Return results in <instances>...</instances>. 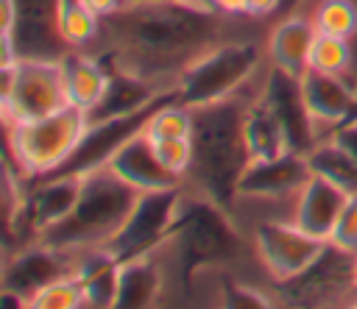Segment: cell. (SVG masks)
Instances as JSON below:
<instances>
[{
    "label": "cell",
    "mask_w": 357,
    "mask_h": 309,
    "mask_svg": "<svg viewBox=\"0 0 357 309\" xmlns=\"http://www.w3.org/2000/svg\"><path fill=\"white\" fill-rule=\"evenodd\" d=\"M351 64V47L349 39L332 36V33H315L312 50H310V67L324 70V72H346Z\"/></svg>",
    "instance_id": "cell-26"
},
{
    "label": "cell",
    "mask_w": 357,
    "mask_h": 309,
    "mask_svg": "<svg viewBox=\"0 0 357 309\" xmlns=\"http://www.w3.org/2000/svg\"><path fill=\"white\" fill-rule=\"evenodd\" d=\"M167 245L173 248L178 264L181 290L190 292L195 273L226 264L237 256L240 231L234 225V214L220 209L212 198H206L204 192L201 195L184 192L176 217V231Z\"/></svg>",
    "instance_id": "cell-4"
},
{
    "label": "cell",
    "mask_w": 357,
    "mask_h": 309,
    "mask_svg": "<svg viewBox=\"0 0 357 309\" xmlns=\"http://www.w3.org/2000/svg\"><path fill=\"white\" fill-rule=\"evenodd\" d=\"M218 14H248V0H195Z\"/></svg>",
    "instance_id": "cell-33"
},
{
    "label": "cell",
    "mask_w": 357,
    "mask_h": 309,
    "mask_svg": "<svg viewBox=\"0 0 357 309\" xmlns=\"http://www.w3.org/2000/svg\"><path fill=\"white\" fill-rule=\"evenodd\" d=\"M0 100L6 125L53 114L67 106L61 61L50 58H20L0 67Z\"/></svg>",
    "instance_id": "cell-8"
},
{
    "label": "cell",
    "mask_w": 357,
    "mask_h": 309,
    "mask_svg": "<svg viewBox=\"0 0 357 309\" xmlns=\"http://www.w3.org/2000/svg\"><path fill=\"white\" fill-rule=\"evenodd\" d=\"M81 3H84L92 14H98L100 19H103V17H109L112 11H117V8L123 6V0H81Z\"/></svg>",
    "instance_id": "cell-35"
},
{
    "label": "cell",
    "mask_w": 357,
    "mask_h": 309,
    "mask_svg": "<svg viewBox=\"0 0 357 309\" xmlns=\"http://www.w3.org/2000/svg\"><path fill=\"white\" fill-rule=\"evenodd\" d=\"M310 170L326 181H332L337 189H343L349 198L357 195V159L340 148L335 139L318 142L310 153H307Z\"/></svg>",
    "instance_id": "cell-24"
},
{
    "label": "cell",
    "mask_w": 357,
    "mask_h": 309,
    "mask_svg": "<svg viewBox=\"0 0 357 309\" xmlns=\"http://www.w3.org/2000/svg\"><path fill=\"white\" fill-rule=\"evenodd\" d=\"M335 245L346 248V251H354L357 253V195H351L335 223V231L329 237Z\"/></svg>",
    "instance_id": "cell-32"
},
{
    "label": "cell",
    "mask_w": 357,
    "mask_h": 309,
    "mask_svg": "<svg viewBox=\"0 0 357 309\" xmlns=\"http://www.w3.org/2000/svg\"><path fill=\"white\" fill-rule=\"evenodd\" d=\"M301 3H304V0H282V8H279V11H296Z\"/></svg>",
    "instance_id": "cell-38"
},
{
    "label": "cell",
    "mask_w": 357,
    "mask_h": 309,
    "mask_svg": "<svg viewBox=\"0 0 357 309\" xmlns=\"http://www.w3.org/2000/svg\"><path fill=\"white\" fill-rule=\"evenodd\" d=\"M312 170L304 153H284L268 161H251L240 178L237 192L245 198H284L298 195L301 187L310 181Z\"/></svg>",
    "instance_id": "cell-16"
},
{
    "label": "cell",
    "mask_w": 357,
    "mask_h": 309,
    "mask_svg": "<svg viewBox=\"0 0 357 309\" xmlns=\"http://www.w3.org/2000/svg\"><path fill=\"white\" fill-rule=\"evenodd\" d=\"M248 106L251 103H245L240 95H229L192 109V164L187 175L229 214H234V200L240 198L237 187L251 164L245 142Z\"/></svg>",
    "instance_id": "cell-2"
},
{
    "label": "cell",
    "mask_w": 357,
    "mask_h": 309,
    "mask_svg": "<svg viewBox=\"0 0 357 309\" xmlns=\"http://www.w3.org/2000/svg\"><path fill=\"white\" fill-rule=\"evenodd\" d=\"M220 17L195 0L120 6L100 19L98 56L142 78L176 84L201 53L215 47Z\"/></svg>",
    "instance_id": "cell-1"
},
{
    "label": "cell",
    "mask_w": 357,
    "mask_h": 309,
    "mask_svg": "<svg viewBox=\"0 0 357 309\" xmlns=\"http://www.w3.org/2000/svg\"><path fill=\"white\" fill-rule=\"evenodd\" d=\"M181 187L173 189H151L139 192L131 214L120 225V231L103 242L100 248L109 251L120 264L137 256H151L156 248L167 245L176 231V217L181 206Z\"/></svg>",
    "instance_id": "cell-10"
},
{
    "label": "cell",
    "mask_w": 357,
    "mask_h": 309,
    "mask_svg": "<svg viewBox=\"0 0 357 309\" xmlns=\"http://www.w3.org/2000/svg\"><path fill=\"white\" fill-rule=\"evenodd\" d=\"M259 97L273 109V114L284 125L290 150L307 156L318 145V134H315V117L310 114L304 92H301V78L284 72L282 67H273L268 72L265 92Z\"/></svg>",
    "instance_id": "cell-14"
},
{
    "label": "cell",
    "mask_w": 357,
    "mask_h": 309,
    "mask_svg": "<svg viewBox=\"0 0 357 309\" xmlns=\"http://www.w3.org/2000/svg\"><path fill=\"white\" fill-rule=\"evenodd\" d=\"M178 100V92L176 86L165 89L159 97H153L148 106L137 109V111H128V114H117V117H109V120H98V122H89L84 136L78 139V145L70 150V156L50 173L39 175V178H61V175H86L92 170H100L109 164V159L131 139L137 136L139 131H145V125L151 122V117L165 109L167 103H176ZM36 181V178H33Z\"/></svg>",
    "instance_id": "cell-9"
},
{
    "label": "cell",
    "mask_w": 357,
    "mask_h": 309,
    "mask_svg": "<svg viewBox=\"0 0 357 309\" xmlns=\"http://www.w3.org/2000/svg\"><path fill=\"white\" fill-rule=\"evenodd\" d=\"M254 242H257V253L262 264L271 270L276 281H287L298 276L304 267H310V262L326 245V239L307 234L296 223L290 225V223H273V220L257 225Z\"/></svg>",
    "instance_id": "cell-13"
},
{
    "label": "cell",
    "mask_w": 357,
    "mask_h": 309,
    "mask_svg": "<svg viewBox=\"0 0 357 309\" xmlns=\"http://www.w3.org/2000/svg\"><path fill=\"white\" fill-rule=\"evenodd\" d=\"M31 306L33 309H75V306H84V284L75 273L61 276V278L50 281L47 287H42L31 298Z\"/></svg>",
    "instance_id": "cell-28"
},
{
    "label": "cell",
    "mask_w": 357,
    "mask_h": 309,
    "mask_svg": "<svg viewBox=\"0 0 357 309\" xmlns=\"http://www.w3.org/2000/svg\"><path fill=\"white\" fill-rule=\"evenodd\" d=\"M332 139H335L340 148H346V150L357 159V122H351V125H346V128H337V131L332 134Z\"/></svg>",
    "instance_id": "cell-34"
},
{
    "label": "cell",
    "mask_w": 357,
    "mask_h": 309,
    "mask_svg": "<svg viewBox=\"0 0 357 309\" xmlns=\"http://www.w3.org/2000/svg\"><path fill=\"white\" fill-rule=\"evenodd\" d=\"M315 19H304V17H284L273 33H271V42H268V53H271V64L273 67H282L284 72L301 78L310 67V50H312V42H315Z\"/></svg>",
    "instance_id": "cell-21"
},
{
    "label": "cell",
    "mask_w": 357,
    "mask_h": 309,
    "mask_svg": "<svg viewBox=\"0 0 357 309\" xmlns=\"http://www.w3.org/2000/svg\"><path fill=\"white\" fill-rule=\"evenodd\" d=\"M162 267L151 256H137L120 264L114 309H148L162 295Z\"/></svg>",
    "instance_id": "cell-22"
},
{
    "label": "cell",
    "mask_w": 357,
    "mask_h": 309,
    "mask_svg": "<svg viewBox=\"0 0 357 309\" xmlns=\"http://www.w3.org/2000/svg\"><path fill=\"white\" fill-rule=\"evenodd\" d=\"M123 181H128L134 189L139 192H151V189H173L181 187V175L170 173L162 159L156 156V148L151 142V136L145 131H139L137 136H131L112 159L109 164Z\"/></svg>",
    "instance_id": "cell-17"
},
{
    "label": "cell",
    "mask_w": 357,
    "mask_h": 309,
    "mask_svg": "<svg viewBox=\"0 0 357 309\" xmlns=\"http://www.w3.org/2000/svg\"><path fill=\"white\" fill-rule=\"evenodd\" d=\"M259 64V47L254 42H220L201 53L176 81L178 103L187 109H198L229 95L254 75Z\"/></svg>",
    "instance_id": "cell-6"
},
{
    "label": "cell",
    "mask_w": 357,
    "mask_h": 309,
    "mask_svg": "<svg viewBox=\"0 0 357 309\" xmlns=\"http://www.w3.org/2000/svg\"><path fill=\"white\" fill-rule=\"evenodd\" d=\"M145 134L151 139H165V136H190L192 134V109L176 103H167L165 109H159L151 122L145 125Z\"/></svg>",
    "instance_id": "cell-29"
},
{
    "label": "cell",
    "mask_w": 357,
    "mask_h": 309,
    "mask_svg": "<svg viewBox=\"0 0 357 309\" xmlns=\"http://www.w3.org/2000/svg\"><path fill=\"white\" fill-rule=\"evenodd\" d=\"M156 148V156L162 159V164L176 173V175H187L190 164H192V139L190 136H165V139H151Z\"/></svg>",
    "instance_id": "cell-30"
},
{
    "label": "cell",
    "mask_w": 357,
    "mask_h": 309,
    "mask_svg": "<svg viewBox=\"0 0 357 309\" xmlns=\"http://www.w3.org/2000/svg\"><path fill=\"white\" fill-rule=\"evenodd\" d=\"M220 303L229 309H268V306H273V301L265 292L245 287V284L234 281L231 276H220Z\"/></svg>",
    "instance_id": "cell-31"
},
{
    "label": "cell",
    "mask_w": 357,
    "mask_h": 309,
    "mask_svg": "<svg viewBox=\"0 0 357 309\" xmlns=\"http://www.w3.org/2000/svg\"><path fill=\"white\" fill-rule=\"evenodd\" d=\"M75 253L78 251H59V248H50L45 242L25 245L14 253H6L0 284H3V290L28 298V306H31V298L42 287H47L50 281H56L61 276L75 273V264H78Z\"/></svg>",
    "instance_id": "cell-12"
},
{
    "label": "cell",
    "mask_w": 357,
    "mask_h": 309,
    "mask_svg": "<svg viewBox=\"0 0 357 309\" xmlns=\"http://www.w3.org/2000/svg\"><path fill=\"white\" fill-rule=\"evenodd\" d=\"M89 125V114L78 106H64L53 114L22 120L14 125H6V156L20 167V173L33 181L50 170H56L70 150L78 145Z\"/></svg>",
    "instance_id": "cell-5"
},
{
    "label": "cell",
    "mask_w": 357,
    "mask_h": 309,
    "mask_svg": "<svg viewBox=\"0 0 357 309\" xmlns=\"http://www.w3.org/2000/svg\"><path fill=\"white\" fill-rule=\"evenodd\" d=\"M139 3H184V0H123V6H139Z\"/></svg>",
    "instance_id": "cell-37"
},
{
    "label": "cell",
    "mask_w": 357,
    "mask_h": 309,
    "mask_svg": "<svg viewBox=\"0 0 357 309\" xmlns=\"http://www.w3.org/2000/svg\"><path fill=\"white\" fill-rule=\"evenodd\" d=\"M106 67H109V86L100 97V103L89 111V122H98V120H109V117H117V114H128V111H137L142 106H148L153 97H159L165 89L176 86V84H165V81H151V78H142L109 58H103Z\"/></svg>",
    "instance_id": "cell-18"
},
{
    "label": "cell",
    "mask_w": 357,
    "mask_h": 309,
    "mask_svg": "<svg viewBox=\"0 0 357 309\" xmlns=\"http://www.w3.org/2000/svg\"><path fill=\"white\" fill-rule=\"evenodd\" d=\"M3 64L20 58L61 61L73 47L59 25V0H3Z\"/></svg>",
    "instance_id": "cell-7"
},
{
    "label": "cell",
    "mask_w": 357,
    "mask_h": 309,
    "mask_svg": "<svg viewBox=\"0 0 357 309\" xmlns=\"http://www.w3.org/2000/svg\"><path fill=\"white\" fill-rule=\"evenodd\" d=\"M245 142H248L251 161H268V159H279V156L290 153V142H287L284 125L279 122V117L273 114V109L262 97L248 106Z\"/></svg>",
    "instance_id": "cell-23"
},
{
    "label": "cell",
    "mask_w": 357,
    "mask_h": 309,
    "mask_svg": "<svg viewBox=\"0 0 357 309\" xmlns=\"http://www.w3.org/2000/svg\"><path fill=\"white\" fill-rule=\"evenodd\" d=\"M282 8V0H248V14L254 17H268Z\"/></svg>",
    "instance_id": "cell-36"
},
{
    "label": "cell",
    "mask_w": 357,
    "mask_h": 309,
    "mask_svg": "<svg viewBox=\"0 0 357 309\" xmlns=\"http://www.w3.org/2000/svg\"><path fill=\"white\" fill-rule=\"evenodd\" d=\"M61 72H64V92L67 103L84 109L86 114L100 103L106 86H109V67L100 56L81 53V47H73L61 58Z\"/></svg>",
    "instance_id": "cell-20"
},
{
    "label": "cell",
    "mask_w": 357,
    "mask_h": 309,
    "mask_svg": "<svg viewBox=\"0 0 357 309\" xmlns=\"http://www.w3.org/2000/svg\"><path fill=\"white\" fill-rule=\"evenodd\" d=\"M301 92L315 122L329 125L332 134L357 122V92L340 78V72L307 67V72L301 75Z\"/></svg>",
    "instance_id": "cell-15"
},
{
    "label": "cell",
    "mask_w": 357,
    "mask_h": 309,
    "mask_svg": "<svg viewBox=\"0 0 357 309\" xmlns=\"http://www.w3.org/2000/svg\"><path fill=\"white\" fill-rule=\"evenodd\" d=\"M315 28L332 36H354L357 33V6L351 0H324L315 8Z\"/></svg>",
    "instance_id": "cell-27"
},
{
    "label": "cell",
    "mask_w": 357,
    "mask_h": 309,
    "mask_svg": "<svg viewBox=\"0 0 357 309\" xmlns=\"http://www.w3.org/2000/svg\"><path fill=\"white\" fill-rule=\"evenodd\" d=\"M59 25L70 47L95 45L100 36V17L92 14L81 0H59Z\"/></svg>",
    "instance_id": "cell-25"
},
{
    "label": "cell",
    "mask_w": 357,
    "mask_h": 309,
    "mask_svg": "<svg viewBox=\"0 0 357 309\" xmlns=\"http://www.w3.org/2000/svg\"><path fill=\"white\" fill-rule=\"evenodd\" d=\"M139 189L123 181L112 167H100L84 175L81 195L73 212L56 225L45 228L36 242H45L59 251H89L109 242L126 217L131 214Z\"/></svg>",
    "instance_id": "cell-3"
},
{
    "label": "cell",
    "mask_w": 357,
    "mask_h": 309,
    "mask_svg": "<svg viewBox=\"0 0 357 309\" xmlns=\"http://www.w3.org/2000/svg\"><path fill=\"white\" fill-rule=\"evenodd\" d=\"M357 290V253L326 239L324 251L298 276L279 281V292L296 306L337 303L340 295Z\"/></svg>",
    "instance_id": "cell-11"
},
{
    "label": "cell",
    "mask_w": 357,
    "mask_h": 309,
    "mask_svg": "<svg viewBox=\"0 0 357 309\" xmlns=\"http://www.w3.org/2000/svg\"><path fill=\"white\" fill-rule=\"evenodd\" d=\"M349 195L343 189H337L332 181L321 178V175H310V181L301 187L298 192V203H296V217L293 223L298 228H304L307 234L318 237V239H329L335 231V223L346 206Z\"/></svg>",
    "instance_id": "cell-19"
}]
</instances>
